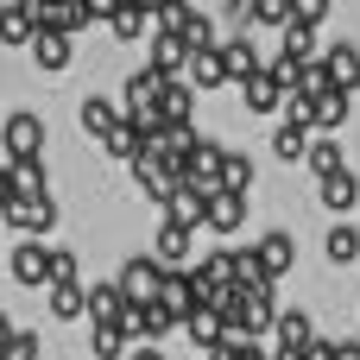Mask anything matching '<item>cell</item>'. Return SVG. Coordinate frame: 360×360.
I'll use <instances>...</instances> for the list:
<instances>
[{"mask_svg":"<svg viewBox=\"0 0 360 360\" xmlns=\"http://www.w3.org/2000/svg\"><path fill=\"white\" fill-rule=\"evenodd\" d=\"M0 146H6V158H13V165L44 158V120H38L32 108H13V114L0 120Z\"/></svg>","mask_w":360,"mask_h":360,"instance_id":"1","label":"cell"},{"mask_svg":"<svg viewBox=\"0 0 360 360\" xmlns=\"http://www.w3.org/2000/svg\"><path fill=\"white\" fill-rule=\"evenodd\" d=\"M165 278H171V266H165L158 253H139V259H127V266H120V291H127L133 304L165 297Z\"/></svg>","mask_w":360,"mask_h":360,"instance_id":"2","label":"cell"},{"mask_svg":"<svg viewBox=\"0 0 360 360\" xmlns=\"http://www.w3.org/2000/svg\"><path fill=\"white\" fill-rule=\"evenodd\" d=\"M165 82H171V76H165V70H152V63H146V70H133V76H127V95H120L127 120H146V114H158V95H165Z\"/></svg>","mask_w":360,"mask_h":360,"instance_id":"3","label":"cell"},{"mask_svg":"<svg viewBox=\"0 0 360 360\" xmlns=\"http://www.w3.org/2000/svg\"><path fill=\"white\" fill-rule=\"evenodd\" d=\"M0 221H6L13 234L38 240V234H51V228H57V202H51V196H19V202H13V209H6Z\"/></svg>","mask_w":360,"mask_h":360,"instance_id":"4","label":"cell"},{"mask_svg":"<svg viewBox=\"0 0 360 360\" xmlns=\"http://www.w3.org/2000/svg\"><path fill=\"white\" fill-rule=\"evenodd\" d=\"M152 253H158L165 266H190V253H196V221H184V215H171V209H165Z\"/></svg>","mask_w":360,"mask_h":360,"instance_id":"5","label":"cell"},{"mask_svg":"<svg viewBox=\"0 0 360 360\" xmlns=\"http://www.w3.org/2000/svg\"><path fill=\"white\" fill-rule=\"evenodd\" d=\"M6 272H13L25 291H51V247H44V240H19L13 259H6Z\"/></svg>","mask_w":360,"mask_h":360,"instance_id":"6","label":"cell"},{"mask_svg":"<svg viewBox=\"0 0 360 360\" xmlns=\"http://www.w3.org/2000/svg\"><path fill=\"white\" fill-rule=\"evenodd\" d=\"M240 95H247V114H285V101H291V89H285V76H278L272 63H266L259 76H247Z\"/></svg>","mask_w":360,"mask_h":360,"instance_id":"7","label":"cell"},{"mask_svg":"<svg viewBox=\"0 0 360 360\" xmlns=\"http://www.w3.org/2000/svg\"><path fill=\"white\" fill-rule=\"evenodd\" d=\"M247 228V196L240 190H215L209 202V234H240Z\"/></svg>","mask_w":360,"mask_h":360,"instance_id":"8","label":"cell"},{"mask_svg":"<svg viewBox=\"0 0 360 360\" xmlns=\"http://www.w3.org/2000/svg\"><path fill=\"white\" fill-rule=\"evenodd\" d=\"M127 310H133V297L120 291V278L114 285H89V323H127Z\"/></svg>","mask_w":360,"mask_h":360,"instance_id":"9","label":"cell"},{"mask_svg":"<svg viewBox=\"0 0 360 360\" xmlns=\"http://www.w3.org/2000/svg\"><path fill=\"white\" fill-rule=\"evenodd\" d=\"M190 57H196V51H190L177 32H152V70H165V76H184V70H190Z\"/></svg>","mask_w":360,"mask_h":360,"instance_id":"10","label":"cell"},{"mask_svg":"<svg viewBox=\"0 0 360 360\" xmlns=\"http://www.w3.org/2000/svg\"><path fill=\"white\" fill-rule=\"evenodd\" d=\"M190 82H196V89H221V82H234V76H228V51H221V44H202V51L190 57Z\"/></svg>","mask_w":360,"mask_h":360,"instance_id":"11","label":"cell"},{"mask_svg":"<svg viewBox=\"0 0 360 360\" xmlns=\"http://www.w3.org/2000/svg\"><path fill=\"white\" fill-rule=\"evenodd\" d=\"M278 354H310V342H316V329H310V316L304 310H278Z\"/></svg>","mask_w":360,"mask_h":360,"instance_id":"12","label":"cell"},{"mask_svg":"<svg viewBox=\"0 0 360 360\" xmlns=\"http://www.w3.org/2000/svg\"><path fill=\"white\" fill-rule=\"evenodd\" d=\"M323 63H329L335 89H348V95L360 89V44H348V38H342V44H329V51H323Z\"/></svg>","mask_w":360,"mask_h":360,"instance_id":"13","label":"cell"},{"mask_svg":"<svg viewBox=\"0 0 360 360\" xmlns=\"http://www.w3.org/2000/svg\"><path fill=\"white\" fill-rule=\"evenodd\" d=\"M25 51H32V63H38V70H51V76H57V70H70V32H38Z\"/></svg>","mask_w":360,"mask_h":360,"instance_id":"14","label":"cell"},{"mask_svg":"<svg viewBox=\"0 0 360 360\" xmlns=\"http://www.w3.org/2000/svg\"><path fill=\"white\" fill-rule=\"evenodd\" d=\"M190 108H196V82H165V95H158V114H165V127H190Z\"/></svg>","mask_w":360,"mask_h":360,"instance_id":"15","label":"cell"},{"mask_svg":"<svg viewBox=\"0 0 360 360\" xmlns=\"http://www.w3.org/2000/svg\"><path fill=\"white\" fill-rule=\"evenodd\" d=\"M120 120H127V108H114L108 95H89V101H82V133H89V139H108Z\"/></svg>","mask_w":360,"mask_h":360,"instance_id":"16","label":"cell"},{"mask_svg":"<svg viewBox=\"0 0 360 360\" xmlns=\"http://www.w3.org/2000/svg\"><path fill=\"white\" fill-rule=\"evenodd\" d=\"M310 133H316V127H304V120H278V133H272V152H278L285 165H297V158H310V146H316Z\"/></svg>","mask_w":360,"mask_h":360,"instance_id":"17","label":"cell"},{"mask_svg":"<svg viewBox=\"0 0 360 360\" xmlns=\"http://www.w3.org/2000/svg\"><path fill=\"white\" fill-rule=\"evenodd\" d=\"M184 335H190L202 354H221V335H228V323H221V310H209V304H202V310L184 323Z\"/></svg>","mask_w":360,"mask_h":360,"instance_id":"18","label":"cell"},{"mask_svg":"<svg viewBox=\"0 0 360 360\" xmlns=\"http://www.w3.org/2000/svg\"><path fill=\"white\" fill-rule=\"evenodd\" d=\"M221 51H228V76H234V82H247V76H259V70H266V57H259V44H253L247 32H240V38H228Z\"/></svg>","mask_w":360,"mask_h":360,"instance_id":"19","label":"cell"},{"mask_svg":"<svg viewBox=\"0 0 360 360\" xmlns=\"http://www.w3.org/2000/svg\"><path fill=\"white\" fill-rule=\"evenodd\" d=\"M146 146H152V133H146L139 120H120V127H114V133L101 139V152H114V158H127V165H133V158H139Z\"/></svg>","mask_w":360,"mask_h":360,"instance_id":"20","label":"cell"},{"mask_svg":"<svg viewBox=\"0 0 360 360\" xmlns=\"http://www.w3.org/2000/svg\"><path fill=\"white\" fill-rule=\"evenodd\" d=\"M234 259H240V291H272L278 285V272L266 266L259 247H234Z\"/></svg>","mask_w":360,"mask_h":360,"instance_id":"21","label":"cell"},{"mask_svg":"<svg viewBox=\"0 0 360 360\" xmlns=\"http://www.w3.org/2000/svg\"><path fill=\"white\" fill-rule=\"evenodd\" d=\"M360 202V177L354 171H335V177H323V209H335V215H354Z\"/></svg>","mask_w":360,"mask_h":360,"instance_id":"22","label":"cell"},{"mask_svg":"<svg viewBox=\"0 0 360 360\" xmlns=\"http://www.w3.org/2000/svg\"><path fill=\"white\" fill-rule=\"evenodd\" d=\"M209 202H215V190H202V184H177V196H171L165 209L184 215V221H209Z\"/></svg>","mask_w":360,"mask_h":360,"instance_id":"23","label":"cell"},{"mask_svg":"<svg viewBox=\"0 0 360 360\" xmlns=\"http://www.w3.org/2000/svg\"><path fill=\"white\" fill-rule=\"evenodd\" d=\"M253 247H259V253H266V266H272V272H278V278H285V272H291V266H297V240H291V234H285V228H272V234H259V240H253Z\"/></svg>","mask_w":360,"mask_h":360,"instance_id":"24","label":"cell"},{"mask_svg":"<svg viewBox=\"0 0 360 360\" xmlns=\"http://www.w3.org/2000/svg\"><path fill=\"white\" fill-rule=\"evenodd\" d=\"M51 316H57V323L89 316V285H51Z\"/></svg>","mask_w":360,"mask_h":360,"instance_id":"25","label":"cell"},{"mask_svg":"<svg viewBox=\"0 0 360 360\" xmlns=\"http://www.w3.org/2000/svg\"><path fill=\"white\" fill-rule=\"evenodd\" d=\"M38 38V19L13 0V6H0V44H32Z\"/></svg>","mask_w":360,"mask_h":360,"instance_id":"26","label":"cell"},{"mask_svg":"<svg viewBox=\"0 0 360 360\" xmlns=\"http://www.w3.org/2000/svg\"><path fill=\"white\" fill-rule=\"evenodd\" d=\"M127 342H133V335H127L120 323H89V348H95V360H120Z\"/></svg>","mask_w":360,"mask_h":360,"instance_id":"27","label":"cell"},{"mask_svg":"<svg viewBox=\"0 0 360 360\" xmlns=\"http://www.w3.org/2000/svg\"><path fill=\"white\" fill-rule=\"evenodd\" d=\"M329 259H335V266H354V259H360V228L348 221V215L329 228Z\"/></svg>","mask_w":360,"mask_h":360,"instance_id":"28","label":"cell"},{"mask_svg":"<svg viewBox=\"0 0 360 360\" xmlns=\"http://www.w3.org/2000/svg\"><path fill=\"white\" fill-rule=\"evenodd\" d=\"M348 89H329V95H316V133H335L342 120H348Z\"/></svg>","mask_w":360,"mask_h":360,"instance_id":"29","label":"cell"},{"mask_svg":"<svg viewBox=\"0 0 360 360\" xmlns=\"http://www.w3.org/2000/svg\"><path fill=\"white\" fill-rule=\"evenodd\" d=\"M304 165H310L316 177H335V171H348V165H342V139H335V133H323V139L310 146V158H304Z\"/></svg>","mask_w":360,"mask_h":360,"instance_id":"30","label":"cell"},{"mask_svg":"<svg viewBox=\"0 0 360 360\" xmlns=\"http://www.w3.org/2000/svg\"><path fill=\"white\" fill-rule=\"evenodd\" d=\"M285 57H297V63H316V25L291 19V25H285Z\"/></svg>","mask_w":360,"mask_h":360,"instance_id":"31","label":"cell"},{"mask_svg":"<svg viewBox=\"0 0 360 360\" xmlns=\"http://www.w3.org/2000/svg\"><path fill=\"white\" fill-rule=\"evenodd\" d=\"M221 190H240V196L253 190V158H247V152H228V165H221Z\"/></svg>","mask_w":360,"mask_h":360,"instance_id":"32","label":"cell"},{"mask_svg":"<svg viewBox=\"0 0 360 360\" xmlns=\"http://www.w3.org/2000/svg\"><path fill=\"white\" fill-rule=\"evenodd\" d=\"M247 329H253V335L278 329V310H272V291H253V304H247Z\"/></svg>","mask_w":360,"mask_h":360,"instance_id":"33","label":"cell"},{"mask_svg":"<svg viewBox=\"0 0 360 360\" xmlns=\"http://www.w3.org/2000/svg\"><path fill=\"white\" fill-rule=\"evenodd\" d=\"M13 177H19V196H51V190H44V158L13 165Z\"/></svg>","mask_w":360,"mask_h":360,"instance_id":"34","label":"cell"},{"mask_svg":"<svg viewBox=\"0 0 360 360\" xmlns=\"http://www.w3.org/2000/svg\"><path fill=\"white\" fill-rule=\"evenodd\" d=\"M253 25H291V0H253Z\"/></svg>","mask_w":360,"mask_h":360,"instance_id":"35","label":"cell"},{"mask_svg":"<svg viewBox=\"0 0 360 360\" xmlns=\"http://www.w3.org/2000/svg\"><path fill=\"white\" fill-rule=\"evenodd\" d=\"M51 285H82V278H76V253H70V247H51Z\"/></svg>","mask_w":360,"mask_h":360,"instance_id":"36","label":"cell"},{"mask_svg":"<svg viewBox=\"0 0 360 360\" xmlns=\"http://www.w3.org/2000/svg\"><path fill=\"white\" fill-rule=\"evenodd\" d=\"M0 360H38V335H32V329H19V335L0 348Z\"/></svg>","mask_w":360,"mask_h":360,"instance_id":"37","label":"cell"},{"mask_svg":"<svg viewBox=\"0 0 360 360\" xmlns=\"http://www.w3.org/2000/svg\"><path fill=\"white\" fill-rule=\"evenodd\" d=\"M329 6H335V0H291V19H304V25H323V19H329Z\"/></svg>","mask_w":360,"mask_h":360,"instance_id":"38","label":"cell"},{"mask_svg":"<svg viewBox=\"0 0 360 360\" xmlns=\"http://www.w3.org/2000/svg\"><path fill=\"white\" fill-rule=\"evenodd\" d=\"M13 202H19V177H13V165H6V171H0V215H6Z\"/></svg>","mask_w":360,"mask_h":360,"instance_id":"39","label":"cell"},{"mask_svg":"<svg viewBox=\"0 0 360 360\" xmlns=\"http://www.w3.org/2000/svg\"><path fill=\"white\" fill-rule=\"evenodd\" d=\"M304 360H342V342H310V354Z\"/></svg>","mask_w":360,"mask_h":360,"instance_id":"40","label":"cell"},{"mask_svg":"<svg viewBox=\"0 0 360 360\" xmlns=\"http://www.w3.org/2000/svg\"><path fill=\"white\" fill-rule=\"evenodd\" d=\"M127 360H165V354H158L152 342H139V348H127Z\"/></svg>","mask_w":360,"mask_h":360,"instance_id":"41","label":"cell"},{"mask_svg":"<svg viewBox=\"0 0 360 360\" xmlns=\"http://www.w3.org/2000/svg\"><path fill=\"white\" fill-rule=\"evenodd\" d=\"M13 335H19V323H13V316H6V310H0V348H6V342H13Z\"/></svg>","mask_w":360,"mask_h":360,"instance_id":"42","label":"cell"},{"mask_svg":"<svg viewBox=\"0 0 360 360\" xmlns=\"http://www.w3.org/2000/svg\"><path fill=\"white\" fill-rule=\"evenodd\" d=\"M342 360H360V335H348V342H342Z\"/></svg>","mask_w":360,"mask_h":360,"instance_id":"43","label":"cell"},{"mask_svg":"<svg viewBox=\"0 0 360 360\" xmlns=\"http://www.w3.org/2000/svg\"><path fill=\"white\" fill-rule=\"evenodd\" d=\"M152 6H158V0H152Z\"/></svg>","mask_w":360,"mask_h":360,"instance_id":"44","label":"cell"}]
</instances>
